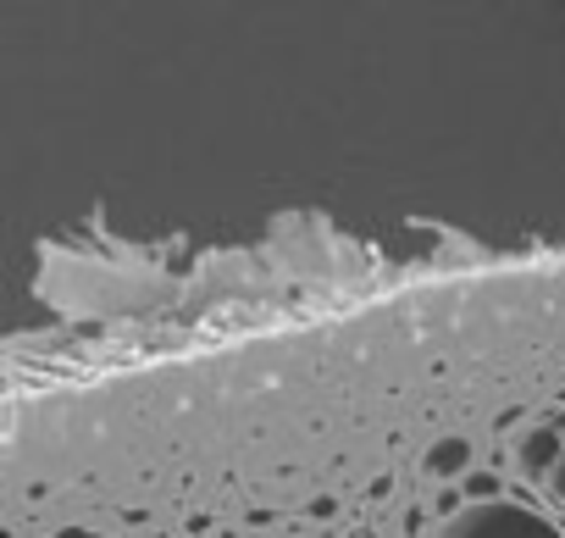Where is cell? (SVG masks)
Listing matches in <instances>:
<instances>
[{
  "instance_id": "1",
  "label": "cell",
  "mask_w": 565,
  "mask_h": 538,
  "mask_svg": "<svg viewBox=\"0 0 565 538\" xmlns=\"http://www.w3.org/2000/svg\"><path fill=\"white\" fill-rule=\"evenodd\" d=\"M444 538H559V527L526 505H510V499H488V505H471L460 510Z\"/></svg>"
},
{
  "instance_id": "2",
  "label": "cell",
  "mask_w": 565,
  "mask_h": 538,
  "mask_svg": "<svg viewBox=\"0 0 565 538\" xmlns=\"http://www.w3.org/2000/svg\"><path fill=\"white\" fill-rule=\"evenodd\" d=\"M559 439H554V428H532L521 444H515V466L521 472H554L559 466Z\"/></svg>"
},
{
  "instance_id": "3",
  "label": "cell",
  "mask_w": 565,
  "mask_h": 538,
  "mask_svg": "<svg viewBox=\"0 0 565 538\" xmlns=\"http://www.w3.org/2000/svg\"><path fill=\"white\" fill-rule=\"evenodd\" d=\"M466 461H471V444H466V439H444V444H433V450H427V472H438V477L460 472Z\"/></svg>"
},
{
  "instance_id": "4",
  "label": "cell",
  "mask_w": 565,
  "mask_h": 538,
  "mask_svg": "<svg viewBox=\"0 0 565 538\" xmlns=\"http://www.w3.org/2000/svg\"><path fill=\"white\" fill-rule=\"evenodd\" d=\"M554 488H559V499H565V455H559V466H554Z\"/></svg>"
}]
</instances>
